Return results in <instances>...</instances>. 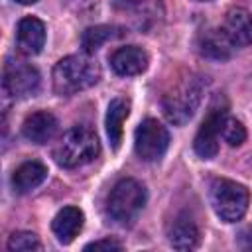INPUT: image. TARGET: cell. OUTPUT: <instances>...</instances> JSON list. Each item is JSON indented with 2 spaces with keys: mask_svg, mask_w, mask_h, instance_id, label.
<instances>
[{
  "mask_svg": "<svg viewBox=\"0 0 252 252\" xmlns=\"http://www.w3.org/2000/svg\"><path fill=\"white\" fill-rule=\"evenodd\" d=\"M169 244L177 250H191L199 242V228L187 215H177L167 226Z\"/></svg>",
  "mask_w": 252,
  "mask_h": 252,
  "instance_id": "2e32d148",
  "label": "cell"
},
{
  "mask_svg": "<svg viewBox=\"0 0 252 252\" xmlns=\"http://www.w3.org/2000/svg\"><path fill=\"white\" fill-rule=\"evenodd\" d=\"M83 211L77 209V207H65L61 209L53 222H51V230L55 234V238L61 242V244H71L75 240V236L81 232L83 228Z\"/></svg>",
  "mask_w": 252,
  "mask_h": 252,
  "instance_id": "9a60e30c",
  "label": "cell"
},
{
  "mask_svg": "<svg viewBox=\"0 0 252 252\" xmlns=\"http://www.w3.org/2000/svg\"><path fill=\"white\" fill-rule=\"evenodd\" d=\"M169 146L167 128L156 118H146L134 134V150L136 156L144 161H158Z\"/></svg>",
  "mask_w": 252,
  "mask_h": 252,
  "instance_id": "8992f818",
  "label": "cell"
},
{
  "mask_svg": "<svg viewBox=\"0 0 252 252\" xmlns=\"http://www.w3.org/2000/svg\"><path fill=\"white\" fill-rule=\"evenodd\" d=\"M201 2H205V0H201Z\"/></svg>",
  "mask_w": 252,
  "mask_h": 252,
  "instance_id": "cb8c5ba5",
  "label": "cell"
},
{
  "mask_svg": "<svg viewBox=\"0 0 252 252\" xmlns=\"http://www.w3.org/2000/svg\"><path fill=\"white\" fill-rule=\"evenodd\" d=\"M16 41L20 51H24L26 55H37L43 45H45V26L41 20L28 16L24 20H20L18 24V32H16Z\"/></svg>",
  "mask_w": 252,
  "mask_h": 252,
  "instance_id": "8fae6325",
  "label": "cell"
},
{
  "mask_svg": "<svg viewBox=\"0 0 252 252\" xmlns=\"http://www.w3.org/2000/svg\"><path fill=\"white\" fill-rule=\"evenodd\" d=\"M226 116V108H220V106H211L207 118L203 120L197 136H195V142H193V148H195V154L203 159H213L219 152V136H220V126H222V120Z\"/></svg>",
  "mask_w": 252,
  "mask_h": 252,
  "instance_id": "ba28073f",
  "label": "cell"
},
{
  "mask_svg": "<svg viewBox=\"0 0 252 252\" xmlns=\"http://www.w3.org/2000/svg\"><path fill=\"white\" fill-rule=\"evenodd\" d=\"M98 152L100 144L96 134L87 126H75L67 130L53 148V159L57 161V165L73 169L93 161Z\"/></svg>",
  "mask_w": 252,
  "mask_h": 252,
  "instance_id": "7a4b0ae2",
  "label": "cell"
},
{
  "mask_svg": "<svg viewBox=\"0 0 252 252\" xmlns=\"http://www.w3.org/2000/svg\"><path fill=\"white\" fill-rule=\"evenodd\" d=\"M4 91L14 98H28L39 91V73L26 61L8 59L2 75Z\"/></svg>",
  "mask_w": 252,
  "mask_h": 252,
  "instance_id": "52a82bcc",
  "label": "cell"
},
{
  "mask_svg": "<svg viewBox=\"0 0 252 252\" xmlns=\"http://www.w3.org/2000/svg\"><path fill=\"white\" fill-rule=\"evenodd\" d=\"M201 96H203V81L199 77L187 75L183 79H179L165 94L161 100L163 106V114L171 124L183 126L185 122L191 120V116L195 114V110L201 104Z\"/></svg>",
  "mask_w": 252,
  "mask_h": 252,
  "instance_id": "3957f363",
  "label": "cell"
},
{
  "mask_svg": "<svg viewBox=\"0 0 252 252\" xmlns=\"http://www.w3.org/2000/svg\"><path fill=\"white\" fill-rule=\"evenodd\" d=\"M55 132H57V118L47 110L32 112L22 124L24 138L33 144H47L55 136Z\"/></svg>",
  "mask_w": 252,
  "mask_h": 252,
  "instance_id": "7c38bea8",
  "label": "cell"
},
{
  "mask_svg": "<svg viewBox=\"0 0 252 252\" xmlns=\"http://www.w3.org/2000/svg\"><path fill=\"white\" fill-rule=\"evenodd\" d=\"M116 8L138 30H152L163 20L161 0H116Z\"/></svg>",
  "mask_w": 252,
  "mask_h": 252,
  "instance_id": "9c48e42d",
  "label": "cell"
},
{
  "mask_svg": "<svg viewBox=\"0 0 252 252\" xmlns=\"http://www.w3.org/2000/svg\"><path fill=\"white\" fill-rule=\"evenodd\" d=\"M250 193L244 185L230 179H215L211 185V205L224 222H236L248 211Z\"/></svg>",
  "mask_w": 252,
  "mask_h": 252,
  "instance_id": "5b68a950",
  "label": "cell"
},
{
  "mask_svg": "<svg viewBox=\"0 0 252 252\" xmlns=\"http://www.w3.org/2000/svg\"><path fill=\"white\" fill-rule=\"evenodd\" d=\"M110 37H112V28H108V26H93V28H87L83 32L81 45H83L85 53H94Z\"/></svg>",
  "mask_w": 252,
  "mask_h": 252,
  "instance_id": "d6986e66",
  "label": "cell"
},
{
  "mask_svg": "<svg viewBox=\"0 0 252 252\" xmlns=\"http://www.w3.org/2000/svg\"><path fill=\"white\" fill-rule=\"evenodd\" d=\"M130 112V102L126 98H112L106 110V136L112 144V148L116 150L122 142V124L128 118Z\"/></svg>",
  "mask_w": 252,
  "mask_h": 252,
  "instance_id": "ac0fdd59",
  "label": "cell"
},
{
  "mask_svg": "<svg viewBox=\"0 0 252 252\" xmlns=\"http://www.w3.org/2000/svg\"><path fill=\"white\" fill-rule=\"evenodd\" d=\"M39 238L33 232H14L8 240V250L10 252H32L39 250Z\"/></svg>",
  "mask_w": 252,
  "mask_h": 252,
  "instance_id": "44dd1931",
  "label": "cell"
},
{
  "mask_svg": "<svg viewBox=\"0 0 252 252\" xmlns=\"http://www.w3.org/2000/svg\"><path fill=\"white\" fill-rule=\"evenodd\" d=\"M222 30L234 45H250L252 43V16H250V12L244 8L228 10L224 16Z\"/></svg>",
  "mask_w": 252,
  "mask_h": 252,
  "instance_id": "5bb4252c",
  "label": "cell"
},
{
  "mask_svg": "<svg viewBox=\"0 0 252 252\" xmlns=\"http://www.w3.org/2000/svg\"><path fill=\"white\" fill-rule=\"evenodd\" d=\"M18 4H24V6H28V4H35L37 0H16Z\"/></svg>",
  "mask_w": 252,
  "mask_h": 252,
  "instance_id": "603a6c76",
  "label": "cell"
},
{
  "mask_svg": "<svg viewBox=\"0 0 252 252\" xmlns=\"http://www.w3.org/2000/svg\"><path fill=\"white\" fill-rule=\"evenodd\" d=\"M47 177V167L41 161H26L22 163L14 175H12V185L18 193H28L32 189H35L37 185H41Z\"/></svg>",
  "mask_w": 252,
  "mask_h": 252,
  "instance_id": "e0dca14e",
  "label": "cell"
},
{
  "mask_svg": "<svg viewBox=\"0 0 252 252\" xmlns=\"http://www.w3.org/2000/svg\"><path fill=\"white\" fill-rule=\"evenodd\" d=\"M220 136L228 146H240L246 140V128L242 126V122H238L236 118L224 116L222 126H220Z\"/></svg>",
  "mask_w": 252,
  "mask_h": 252,
  "instance_id": "ffe728a7",
  "label": "cell"
},
{
  "mask_svg": "<svg viewBox=\"0 0 252 252\" xmlns=\"http://www.w3.org/2000/svg\"><path fill=\"white\" fill-rule=\"evenodd\" d=\"M146 199H148L146 187L140 181L126 177V179H120L112 187L108 195L106 211L110 219L116 220L118 224H132L142 213Z\"/></svg>",
  "mask_w": 252,
  "mask_h": 252,
  "instance_id": "277c9868",
  "label": "cell"
},
{
  "mask_svg": "<svg viewBox=\"0 0 252 252\" xmlns=\"http://www.w3.org/2000/svg\"><path fill=\"white\" fill-rule=\"evenodd\" d=\"M110 67L122 77L140 75L148 67V53L138 45H126L110 55Z\"/></svg>",
  "mask_w": 252,
  "mask_h": 252,
  "instance_id": "30bf717a",
  "label": "cell"
},
{
  "mask_svg": "<svg viewBox=\"0 0 252 252\" xmlns=\"http://www.w3.org/2000/svg\"><path fill=\"white\" fill-rule=\"evenodd\" d=\"M85 250H122V244L114 238H102V240H94L87 244Z\"/></svg>",
  "mask_w": 252,
  "mask_h": 252,
  "instance_id": "7402d4cb",
  "label": "cell"
},
{
  "mask_svg": "<svg viewBox=\"0 0 252 252\" xmlns=\"http://www.w3.org/2000/svg\"><path fill=\"white\" fill-rule=\"evenodd\" d=\"M236 45L230 41V37L224 33V30L220 28H209L203 30L199 33V51L209 57V59H217V61H224L232 55V49Z\"/></svg>",
  "mask_w": 252,
  "mask_h": 252,
  "instance_id": "4fadbf2b",
  "label": "cell"
},
{
  "mask_svg": "<svg viewBox=\"0 0 252 252\" xmlns=\"http://www.w3.org/2000/svg\"><path fill=\"white\" fill-rule=\"evenodd\" d=\"M100 79V65L91 53L67 55L53 67V91L59 96H71L91 89Z\"/></svg>",
  "mask_w": 252,
  "mask_h": 252,
  "instance_id": "6da1fadb",
  "label": "cell"
}]
</instances>
